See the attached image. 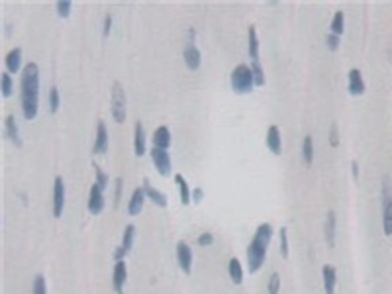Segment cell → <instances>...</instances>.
<instances>
[{"label": "cell", "instance_id": "7bdbcfd3", "mask_svg": "<svg viewBox=\"0 0 392 294\" xmlns=\"http://www.w3.org/2000/svg\"><path fill=\"white\" fill-rule=\"evenodd\" d=\"M351 169H353V179H357V177H359V169H357V161H353V163H351Z\"/></svg>", "mask_w": 392, "mask_h": 294}, {"label": "cell", "instance_id": "d6a6232c", "mask_svg": "<svg viewBox=\"0 0 392 294\" xmlns=\"http://www.w3.org/2000/svg\"><path fill=\"white\" fill-rule=\"evenodd\" d=\"M279 235H281V255L287 259L289 257V231H287V228H281Z\"/></svg>", "mask_w": 392, "mask_h": 294}, {"label": "cell", "instance_id": "6da1fadb", "mask_svg": "<svg viewBox=\"0 0 392 294\" xmlns=\"http://www.w3.org/2000/svg\"><path fill=\"white\" fill-rule=\"evenodd\" d=\"M20 100H22V114L26 120H33L39 110V67L28 63L22 69L20 81Z\"/></svg>", "mask_w": 392, "mask_h": 294}, {"label": "cell", "instance_id": "3957f363", "mask_svg": "<svg viewBox=\"0 0 392 294\" xmlns=\"http://www.w3.org/2000/svg\"><path fill=\"white\" fill-rule=\"evenodd\" d=\"M110 110H112V118L122 124L126 122L128 116V98H126V91L122 87V83H112V91H110Z\"/></svg>", "mask_w": 392, "mask_h": 294}, {"label": "cell", "instance_id": "74e56055", "mask_svg": "<svg viewBox=\"0 0 392 294\" xmlns=\"http://www.w3.org/2000/svg\"><path fill=\"white\" fill-rule=\"evenodd\" d=\"M95 173H97V185L100 187V189H106V185H108V177L102 173V169H100L98 165H95Z\"/></svg>", "mask_w": 392, "mask_h": 294}, {"label": "cell", "instance_id": "ffe728a7", "mask_svg": "<svg viewBox=\"0 0 392 294\" xmlns=\"http://www.w3.org/2000/svg\"><path fill=\"white\" fill-rule=\"evenodd\" d=\"M322 275H324V291H326V294H335V283H337L335 267H331V265H324Z\"/></svg>", "mask_w": 392, "mask_h": 294}, {"label": "cell", "instance_id": "7a4b0ae2", "mask_svg": "<svg viewBox=\"0 0 392 294\" xmlns=\"http://www.w3.org/2000/svg\"><path fill=\"white\" fill-rule=\"evenodd\" d=\"M271 237H273V226L271 224H261L257 228V231H255L249 247H247V267H249V273H257L263 267Z\"/></svg>", "mask_w": 392, "mask_h": 294}, {"label": "cell", "instance_id": "277c9868", "mask_svg": "<svg viewBox=\"0 0 392 294\" xmlns=\"http://www.w3.org/2000/svg\"><path fill=\"white\" fill-rule=\"evenodd\" d=\"M229 83H231V89L239 95L243 93H249L253 87H255V77H253V71L249 65H237L233 71H231V77H229Z\"/></svg>", "mask_w": 392, "mask_h": 294}, {"label": "cell", "instance_id": "7402d4cb", "mask_svg": "<svg viewBox=\"0 0 392 294\" xmlns=\"http://www.w3.org/2000/svg\"><path fill=\"white\" fill-rule=\"evenodd\" d=\"M141 187H143V191H145V196H147V198H151L157 206H161V208L167 206V196H165L161 191L153 189V187L149 185V181H147V179H143V185H141Z\"/></svg>", "mask_w": 392, "mask_h": 294}, {"label": "cell", "instance_id": "8fae6325", "mask_svg": "<svg viewBox=\"0 0 392 294\" xmlns=\"http://www.w3.org/2000/svg\"><path fill=\"white\" fill-rule=\"evenodd\" d=\"M104 189H100L97 183L91 187V195H89V212L91 214H100L104 210Z\"/></svg>", "mask_w": 392, "mask_h": 294}, {"label": "cell", "instance_id": "30bf717a", "mask_svg": "<svg viewBox=\"0 0 392 294\" xmlns=\"http://www.w3.org/2000/svg\"><path fill=\"white\" fill-rule=\"evenodd\" d=\"M108 149V130L106 124L100 120L97 124V137H95V145H93V153L95 155H102Z\"/></svg>", "mask_w": 392, "mask_h": 294}, {"label": "cell", "instance_id": "e575fe53", "mask_svg": "<svg viewBox=\"0 0 392 294\" xmlns=\"http://www.w3.org/2000/svg\"><path fill=\"white\" fill-rule=\"evenodd\" d=\"M269 294H279L281 291V275L279 273H273L271 279H269Z\"/></svg>", "mask_w": 392, "mask_h": 294}, {"label": "cell", "instance_id": "ac0fdd59", "mask_svg": "<svg viewBox=\"0 0 392 294\" xmlns=\"http://www.w3.org/2000/svg\"><path fill=\"white\" fill-rule=\"evenodd\" d=\"M347 77H349V93H351L353 97L363 95V93H365V83H363V77H361L359 69H351Z\"/></svg>", "mask_w": 392, "mask_h": 294}, {"label": "cell", "instance_id": "484cf974", "mask_svg": "<svg viewBox=\"0 0 392 294\" xmlns=\"http://www.w3.org/2000/svg\"><path fill=\"white\" fill-rule=\"evenodd\" d=\"M343 30H345V18H343V12H341V10H337V12L333 14V18H331L329 33H333V35H341Z\"/></svg>", "mask_w": 392, "mask_h": 294}, {"label": "cell", "instance_id": "5b68a950", "mask_svg": "<svg viewBox=\"0 0 392 294\" xmlns=\"http://www.w3.org/2000/svg\"><path fill=\"white\" fill-rule=\"evenodd\" d=\"M383 229L385 235H392V187L389 177H383Z\"/></svg>", "mask_w": 392, "mask_h": 294}, {"label": "cell", "instance_id": "f35d334b", "mask_svg": "<svg viewBox=\"0 0 392 294\" xmlns=\"http://www.w3.org/2000/svg\"><path fill=\"white\" fill-rule=\"evenodd\" d=\"M326 43H327V47H329L331 51H335V49L339 47V35H333V33H327Z\"/></svg>", "mask_w": 392, "mask_h": 294}, {"label": "cell", "instance_id": "1f68e13d", "mask_svg": "<svg viewBox=\"0 0 392 294\" xmlns=\"http://www.w3.org/2000/svg\"><path fill=\"white\" fill-rule=\"evenodd\" d=\"M49 110L53 114L59 110V91H57V87H51L49 89Z\"/></svg>", "mask_w": 392, "mask_h": 294}, {"label": "cell", "instance_id": "83f0119b", "mask_svg": "<svg viewBox=\"0 0 392 294\" xmlns=\"http://www.w3.org/2000/svg\"><path fill=\"white\" fill-rule=\"evenodd\" d=\"M302 157H304V163L306 165H312V161H314L312 135H306V137H304V143H302Z\"/></svg>", "mask_w": 392, "mask_h": 294}, {"label": "cell", "instance_id": "2e32d148", "mask_svg": "<svg viewBox=\"0 0 392 294\" xmlns=\"http://www.w3.org/2000/svg\"><path fill=\"white\" fill-rule=\"evenodd\" d=\"M133 151L137 157L145 155V130L141 122H135V128H133Z\"/></svg>", "mask_w": 392, "mask_h": 294}, {"label": "cell", "instance_id": "4dcf8cb0", "mask_svg": "<svg viewBox=\"0 0 392 294\" xmlns=\"http://www.w3.org/2000/svg\"><path fill=\"white\" fill-rule=\"evenodd\" d=\"M32 294H47V285H45V279H43L41 275H37V277L33 279Z\"/></svg>", "mask_w": 392, "mask_h": 294}, {"label": "cell", "instance_id": "e0dca14e", "mask_svg": "<svg viewBox=\"0 0 392 294\" xmlns=\"http://www.w3.org/2000/svg\"><path fill=\"white\" fill-rule=\"evenodd\" d=\"M4 63H6V71L8 73H18L20 67H22V49L20 47L10 49L8 55H6V59H4Z\"/></svg>", "mask_w": 392, "mask_h": 294}, {"label": "cell", "instance_id": "7c38bea8", "mask_svg": "<svg viewBox=\"0 0 392 294\" xmlns=\"http://www.w3.org/2000/svg\"><path fill=\"white\" fill-rule=\"evenodd\" d=\"M126 279H128V267H126V261H116V267H114V275H112V287L116 293H122L124 285H126Z\"/></svg>", "mask_w": 392, "mask_h": 294}, {"label": "cell", "instance_id": "9c48e42d", "mask_svg": "<svg viewBox=\"0 0 392 294\" xmlns=\"http://www.w3.org/2000/svg\"><path fill=\"white\" fill-rule=\"evenodd\" d=\"M133 235H135V228L133 226H126V229H124V237H122V245L114 251V259L116 261H122L128 253L131 251V245H133Z\"/></svg>", "mask_w": 392, "mask_h": 294}, {"label": "cell", "instance_id": "8d00e7d4", "mask_svg": "<svg viewBox=\"0 0 392 294\" xmlns=\"http://www.w3.org/2000/svg\"><path fill=\"white\" fill-rule=\"evenodd\" d=\"M329 145L331 147H337L339 145V133H337V124L333 122L331 128H329Z\"/></svg>", "mask_w": 392, "mask_h": 294}, {"label": "cell", "instance_id": "8992f818", "mask_svg": "<svg viewBox=\"0 0 392 294\" xmlns=\"http://www.w3.org/2000/svg\"><path fill=\"white\" fill-rule=\"evenodd\" d=\"M65 208V183L61 177H55V187H53V216L61 218Z\"/></svg>", "mask_w": 392, "mask_h": 294}, {"label": "cell", "instance_id": "ba28073f", "mask_svg": "<svg viewBox=\"0 0 392 294\" xmlns=\"http://www.w3.org/2000/svg\"><path fill=\"white\" fill-rule=\"evenodd\" d=\"M177 259H179L183 273L191 275V271H193V251H191L189 243H185V241L177 243Z\"/></svg>", "mask_w": 392, "mask_h": 294}, {"label": "cell", "instance_id": "ee69618b", "mask_svg": "<svg viewBox=\"0 0 392 294\" xmlns=\"http://www.w3.org/2000/svg\"><path fill=\"white\" fill-rule=\"evenodd\" d=\"M118 294H124V293H118Z\"/></svg>", "mask_w": 392, "mask_h": 294}, {"label": "cell", "instance_id": "d6986e66", "mask_svg": "<svg viewBox=\"0 0 392 294\" xmlns=\"http://www.w3.org/2000/svg\"><path fill=\"white\" fill-rule=\"evenodd\" d=\"M171 145V131L167 126H159L153 131V147H159V149H169Z\"/></svg>", "mask_w": 392, "mask_h": 294}, {"label": "cell", "instance_id": "d590c367", "mask_svg": "<svg viewBox=\"0 0 392 294\" xmlns=\"http://www.w3.org/2000/svg\"><path fill=\"white\" fill-rule=\"evenodd\" d=\"M196 243H198L200 247H208V245L214 243V235H212L210 231H204V233H200V235L196 237Z\"/></svg>", "mask_w": 392, "mask_h": 294}, {"label": "cell", "instance_id": "5bb4252c", "mask_svg": "<svg viewBox=\"0 0 392 294\" xmlns=\"http://www.w3.org/2000/svg\"><path fill=\"white\" fill-rule=\"evenodd\" d=\"M267 147L275 155H281V151H283V137H281L279 126H269V130H267Z\"/></svg>", "mask_w": 392, "mask_h": 294}, {"label": "cell", "instance_id": "f546056e", "mask_svg": "<svg viewBox=\"0 0 392 294\" xmlns=\"http://www.w3.org/2000/svg\"><path fill=\"white\" fill-rule=\"evenodd\" d=\"M251 71H253V77H255V85H257V87H263V85H265V73H263L261 61L251 63Z\"/></svg>", "mask_w": 392, "mask_h": 294}, {"label": "cell", "instance_id": "44dd1931", "mask_svg": "<svg viewBox=\"0 0 392 294\" xmlns=\"http://www.w3.org/2000/svg\"><path fill=\"white\" fill-rule=\"evenodd\" d=\"M4 135L14 141L16 145H22V139H20V130L16 126V118L14 116H6V122H4Z\"/></svg>", "mask_w": 392, "mask_h": 294}, {"label": "cell", "instance_id": "836d02e7", "mask_svg": "<svg viewBox=\"0 0 392 294\" xmlns=\"http://www.w3.org/2000/svg\"><path fill=\"white\" fill-rule=\"evenodd\" d=\"M57 14L61 16V18H67L69 14H71V8H73V2L71 0H57Z\"/></svg>", "mask_w": 392, "mask_h": 294}, {"label": "cell", "instance_id": "52a82bcc", "mask_svg": "<svg viewBox=\"0 0 392 294\" xmlns=\"http://www.w3.org/2000/svg\"><path fill=\"white\" fill-rule=\"evenodd\" d=\"M151 159H153V165L157 167L159 175L167 177L171 173V157L167 153V149H159V147H153L151 149Z\"/></svg>", "mask_w": 392, "mask_h": 294}, {"label": "cell", "instance_id": "ab89813d", "mask_svg": "<svg viewBox=\"0 0 392 294\" xmlns=\"http://www.w3.org/2000/svg\"><path fill=\"white\" fill-rule=\"evenodd\" d=\"M110 30H112V16L108 14V16L104 18V30H102V35L108 37V35H110Z\"/></svg>", "mask_w": 392, "mask_h": 294}, {"label": "cell", "instance_id": "b9f144b4", "mask_svg": "<svg viewBox=\"0 0 392 294\" xmlns=\"http://www.w3.org/2000/svg\"><path fill=\"white\" fill-rule=\"evenodd\" d=\"M193 200H195V202H200V200H202V189H195V191H193Z\"/></svg>", "mask_w": 392, "mask_h": 294}, {"label": "cell", "instance_id": "d4e9b609", "mask_svg": "<svg viewBox=\"0 0 392 294\" xmlns=\"http://www.w3.org/2000/svg\"><path fill=\"white\" fill-rule=\"evenodd\" d=\"M175 181H177L179 191H181V202H183L185 206H189V202L193 200V193H191V189H189V183L185 181L183 175H175Z\"/></svg>", "mask_w": 392, "mask_h": 294}, {"label": "cell", "instance_id": "cb8c5ba5", "mask_svg": "<svg viewBox=\"0 0 392 294\" xmlns=\"http://www.w3.org/2000/svg\"><path fill=\"white\" fill-rule=\"evenodd\" d=\"M326 241L329 247L335 245V212L329 210L326 218Z\"/></svg>", "mask_w": 392, "mask_h": 294}, {"label": "cell", "instance_id": "4fadbf2b", "mask_svg": "<svg viewBox=\"0 0 392 294\" xmlns=\"http://www.w3.org/2000/svg\"><path fill=\"white\" fill-rule=\"evenodd\" d=\"M145 191H143V187H137L133 193H131V198L130 202H128V214L130 216H137L141 210H143V204H145Z\"/></svg>", "mask_w": 392, "mask_h": 294}, {"label": "cell", "instance_id": "603a6c76", "mask_svg": "<svg viewBox=\"0 0 392 294\" xmlns=\"http://www.w3.org/2000/svg\"><path fill=\"white\" fill-rule=\"evenodd\" d=\"M247 35H249V57H251V63H257L259 61V37H257L255 26L247 28Z\"/></svg>", "mask_w": 392, "mask_h": 294}, {"label": "cell", "instance_id": "60d3db41", "mask_svg": "<svg viewBox=\"0 0 392 294\" xmlns=\"http://www.w3.org/2000/svg\"><path fill=\"white\" fill-rule=\"evenodd\" d=\"M120 196H122V179H116V195H114V204L120 202Z\"/></svg>", "mask_w": 392, "mask_h": 294}, {"label": "cell", "instance_id": "9a60e30c", "mask_svg": "<svg viewBox=\"0 0 392 294\" xmlns=\"http://www.w3.org/2000/svg\"><path fill=\"white\" fill-rule=\"evenodd\" d=\"M200 61H202V55H200V49L195 45V41L191 39L185 47V63L191 71H196L200 67Z\"/></svg>", "mask_w": 392, "mask_h": 294}, {"label": "cell", "instance_id": "f1b7e54d", "mask_svg": "<svg viewBox=\"0 0 392 294\" xmlns=\"http://www.w3.org/2000/svg\"><path fill=\"white\" fill-rule=\"evenodd\" d=\"M0 83H2V97L8 98L10 95H12V77H10V73H8V71H4V73H2Z\"/></svg>", "mask_w": 392, "mask_h": 294}, {"label": "cell", "instance_id": "4316f807", "mask_svg": "<svg viewBox=\"0 0 392 294\" xmlns=\"http://www.w3.org/2000/svg\"><path fill=\"white\" fill-rule=\"evenodd\" d=\"M229 277L235 285H241L243 283V269H241V263L237 261L235 257L229 259Z\"/></svg>", "mask_w": 392, "mask_h": 294}]
</instances>
